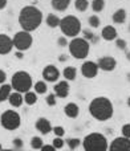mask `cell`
Wrapping results in <instances>:
<instances>
[{
    "instance_id": "obj_33",
    "label": "cell",
    "mask_w": 130,
    "mask_h": 151,
    "mask_svg": "<svg viewBox=\"0 0 130 151\" xmlns=\"http://www.w3.org/2000/svg\"><path fill=\"white\" fill-rule=\"evenodd\" d=\"M116 47H117L118 49H121V50H126L128 44H126V41L124 39H116Z\"/></svg>"
},
{
    "instance_id": "obj_48",
    "label": "cell",
    "mask_w": 130,
    "mask_h": 151,
    "mask_svg": "<svg viewBox=\"0 0 130 151\" xmlns=\"http://www.w3.org/2000/svg\"><path fill=\"white\" fill-rule=\"evenodd\" d=\"M69 151H72V150H69Z\"/></svg>"
},
{
    "instance_id": "obj_1",
    "label": "cell",
    "mask_w": 130,
    "mask_h": 151,
    "mask_svg": "<svg viewBox=\"0 0 130 151\" xmlns=\"http://www.w3.org/2000/svg\"><path fill=\"white\" fill-rule=\"evenodd\" d=\"M43 23V12L33 5H27L21 8L19 13V24L23 31L33 32L41 25Z\"/></svg>"
},
{
    "instance_id": "obj_3",
    "label": "cell",
    "mask_w": 130,
    "mask_h": 151,
    "mask_svg": "<svg viewBox=\"0 0 130 151\" xmlns=\"http://www.w3.org/2000/svg\"><path fill=\"white\" fill-rule=\"evenodd\" d=\"M82 147L85 151H108L109 142L101 133H90L82 139Z\"/></svg>"
},
{
    "instance_id": "obj_20",
    "label": "cell",
    "mask_w": 130,
    "mask_h": 151,
    "mask_svg": "<svg viewBox=\"0 0 130 151\" xmlns=\"http://www.w3.org/2000/svg\"><path fill=\"white\" fill-rule=\"evenodd\" d=\"M52 8L58 12H64L70 4V0H51Z\"/></svg>"
},
{
    "instance_id": "obj_14",
    "label": "cell",
    "mask_w": 130,
    "mask_h": 151,
    "mask_svg": "<svg viewBox=\"0 0 130 151\" xmlns=\"http://www.w3.org/2000/svg\"><path fill=\"white\" fill-rule=\"evenodd\" d=\"M70 86L68 83V81H58L55 86H53V91H55L56 97L58 98H66L69 96Z\"/></svg>"
},
{
    "instance_id": "obj_39",
    "label": "cell",
    "mask_w": 130,
    "mask_h": 151,
    "mask_svg": "<svg viewBox=\"0 0 130 151\" xmlns=\"http://www.w3.org/2000/svg\"><path fill=\"white\" fill-rule=\"evenodd\" d=\"M5 80H7V74H5L4 70H1V69H0V85L5 83Z\"/></svg>"
},
{
    "instance_id": "obj_43",
    "label": "cell",
    "mask_w": 130,
    "mask_h": 151,
    "mask_svg": "<svg viewBox=\"0 0 130 151\" xmlns=\"http://www.w3.org/2000/svg\"><path fill=\"white\" fill-rule=\"evenodd\" d=\"M16 56H17L19 58H21V57H23V55H21V52H17V53H16Z\"/></svg>"
},
{
    "instance_id": "obj_34",
    "label": "cell",
    "mask_w": 130,
    "mask_h": 151,
    "mask_svg": "<svg viewBox=\"0 0 130 151\" xmlns=\"http://www.w3.org/2000/svg\"><path fill=\"white\" fill-rule=\"evenodd\" d=\"M121 133H122V137L130 139V123H125L121 129Z\"/></svg>"
},
{
    "instance_id": "obj_5",
    "label": "cell",
    "mask_w": 130,
    "mask_h": 151,
    "mask_svg": "<svg viewBox=\"0 0 130 151\" xmlns=\"http://www.w3.org/2000/svg\"><path fill=\"white\" fill-rule=\"evenodd\" d=\"M69 53L72 57L77 58V60H84L88 57L89 50H90V42L86 41L85 39H80V37H74L70 40L69 45Z\"/></svg>"
},
{
    "instance_id": "obj_7",
    "label": "cell",
    "mask_w": 130,
    "mask_h": 151,
    "mask_svg": "<svg viewBox=\"0 0 130 151\" xmlns=\"http://www.w3.org/2000/svg\"><path fill=\"white\" fill-rule=\"evenodd\" d=\"M21 118L19 115V113H16L15 110H5L1 115H0V125L5 129V130H16L20 127Z\"/></svg>"
},
{
    "instance_id": "obj_10",
    "label": "cell",
    "mask_w": 130,
    "mask_h": 151,
    "mask_svg": "<svg viewBox=\"0 0 130 151\" xmlns=\"http://www.w3.org/2000/svg\"><path fill=\"white\" fill-rule=\"evenodd\" d=\"M98 64L94 63V61H85L81 65V74L85 78H94L98 74Z\"/></svg>"
},
{
    "instance_id": "obj_16",
    "label": "cell",
    "mask_w": 130,
    "mask_h": 151,
    "mask_svg": "<svg viewBox=\"0 0 130 151\" xmlns=\"http://www.w3.org/2000/svg\"><path fill=\"white\" fill-rule=\"evenodd\" d=\"M101 37L105 41H113L117 39V29L113 25H105L101 31Z\"/></svg>"
},
{
    "instance_id": "obj_45",
    "label": "cell",
    "mask_w": 130,
    "mask_h": 151,
    "mask_svg": "<svg viewBox=\"0 0 130 151\" xmlns=\"http://www.w3.org/2000/svg\"><path fill=\"white\" fill-rule=\"evenodd\" d=\"M128 106L130 107V97H129V98H128Z\"/></svg>"
},
{
    "instance_id": "obj_35",
    "label": "cell",
    "mask_w": 130,
    "mask_h": 151,
    "mask_svg": "<svg viewBox=\"0 0 130 151\" xmlns=\"http://www.w3.org/2000/svg\"><path fill=\"white\" fill-rule=\"evenodd\" d=\"M47 105L48 106H55L56 105V94L55 93H52V94H48L47 96Z\"/></svg>"
},
{
    "instance_id": "obj_9",
    "label": "cell",
    "mask_w": 130,
    "mask_h": 151,
    "mask_svg": "<svg viewBox=\"0 0 130 151\" xmlns=\"http://www.w3.org/2000/svg\"><path fill=\"white\" fill-rule=\"evenodd\" d=\"M108 151H130V139L125 137L114 138L110 142Z\"/></svg>"
},
{
    "instance_id": "obj_25",
    "label": "cell",
    "mask_w": 130,
    "mask_h": 151,
    "mask_svg": "<svg viewBox=\"0 0 130 151\" xmlns=\"http://www.w3.org/2000/svg\"><path fill=\"white\" fill-rule=\"evenodd\" d=\"M105 8V0H93L92 1V9L93 12L98 13V12H102Z\"/></svg>"
},
{
    "instance_id": "obj_47",
    "label": "cell",
    "mask_w": 130,
    "mask_h": 151,
    "mask_svg": "<svg viewBox=\"0 0 130 151\" xmlns=\"http://www.w3.org/2000/svg\"><path fill=\"white\" fill-rule=\"evenodd\" d=\"M129 32H130V24H129Z\"/></svg>"
},
{
    "instance_id": "obj_6",
    "label": "cell",
    "mask_w": 130,
    "mask_h": 151,
    "mask_svg": "<svg viewBox=\"0 0 130 151\" xmlns=\"http://www.w3.org/2000/svg\"><path fill=\"white\" fill-rule=\"evenodd\" d=\"M11 85H12V89H15V91H19V93H24L31 90L32 88V77L29 73L27 72H16L15 74L12 76V80H11Z\"/></svg>"
},
{
    "instance_id": "obj_2",
    "label": "cell",
    "mask_w": 130,
    "mask_h": 151,
    "mask_svg": "<svg viewBox=\"0 0 130 151\" xmlns=\"http://www.w3.org/2000/svg\"><path fill=\"white\" fill-rule=\"evenodd\" d=\"M89 113L94 119L105 122L113 117L114 107L108 97H96L89 104Z\"/></svg>"
},
{
    "instance_id": "obj_49",
    "label": "cell",
    "mask_w": 130,
    "mask_h": 151,
    "mask_svg": "<svg viewBox=\"0 0 130 151\" xmlns=\"http://www.w3.org/2000/svg\"><path fill=\"white\" fill-rule=\"evenodd\" d=\"M33 151H35V150H33Z\"/></svg>"
},
{
    "instance_id": "obj_17",
    "label": "cell",
    "mask_w": 130,
    "mask_h": 151,
    "mask_svg": "<svg viewBox=\"0 0 130 151\" xmlns=\"http://www.w3.org/2000/svg\"><path fill=\"white\" fill-rule=\"evenodd\" d=\"M64 113H65V115L69 118H77L78 113H80V107H78V105L74 104V102H69V104L65 105Z\"/></svg>"
},
{
    "instance_id": "obj_4",
    "label": "cell",
    "mask_w": 130,
    "mask_h": 151,
    "mask_svg": "<svg viewBox=\"0 0 130 151\" xmlns=\"http://www.w3.org/2000/svg\"><path fill=\"white\" fill-rule=\"evenodd\" d=\"M60 29L65 37H73L74 39L82 31V27H81L80 19L76 17L74 15H68L61 19Z\"/></svg>"
},
{
    "instance_id": "obj_22",
    "label": "cell",
    "mask_w": 130,
    "mask_h": 151,
    "mask_svg": "<svg viewBox=\"0 0 130 151\" xmlns=\"http://www.w3.org/2000/svg\"><path fill=\"white\" fill-rule=\"evenodd\" d=\"M63 76L65 78V81H73L77 77V69L74 66H65L63 70Z\"/></svg>"
},
{
    "instance_id": "obj_28",
    "label": "cell",
    "mask_w": 130,
    "mask_h": 151,
    "mask_svg": "<svg viewBox=\"0 0 130 151\" xmlns=\"http://www.w3.org/2000/svg\"><path fill=\"white\" fill-rule=\"evenodd\" d=\"M43 146H44V143H43V139L40 138V137H33V138L31 139V147L35 151H36V150H41Z\"/></svg>"
},
{
    "instance_id": "obj_24",
    "label": "cell",
    "mask_w": 130,
    "mask_h": 151,
    "mask_svg": "<svg viewBox=\"0 0 130 151\" xmlns=\"http://www.w3.org/2000/svg\"><path fill=\"white\" fill-rule=\"evenodd\" d=\"M24 102H25L27 105H29V106L35 105L37 102L36 93H35V91H27V93L24 94Z\"/></svg>"
},
{
    "instance_id": "obj_42",
    "label": "cell",
    "mask_w": 130,
    "mask_h": 151,
    "mask_svg": "<svg viewBox=\"0 0 130 151\" xmlns=\"http://www.w3.org/2000/svg\"><path fill=\"white\" fill-rule=\"evenodd\" d=\"M66 58H68L66 55H61L60 56V61H61V63H65V61H66Z\"/></svg>"
},
{
    "instance_id": "obj_26",
    "label": "cell",
    "mask_w": 130,
    "mask_h": 151,
    "mask_svg": "<svg viewBox=\"0 0 130 151\" xmlns=\"http://www.w3.org/2000/svg\"><path fill=\"white\" fill-rule=\"evenodd\" d=\"M89 7L88 0H74V8L78 12H85Z\"/></svg>"
},
{
    "instance_id": "obj_37",
    "label": "cell",
    "mask_w": 130,
    "mask_h": 151,
    "mask_svg": "<svg viewBox=\"0 0 130 151\" xmlns=\"http://www.w3.org/2000/svg\"><path fill=\"white\" fill-rule=\"evenodd\" d=\"M57 44L60 45V47H68V40H66V37L65 36H61V37H58L57 39Z\"/></svg>"
},
{
    "instance_id": "obj_11",
    "label": "cell",
    "mask_w": 130,
    "mask_h": 151,
    "mask_svg": "<svg viewBox=\"0 0 130 151\" xmlns=\"http://www.w3.org/2000/svg\"><path fill=\"white\" fill-rule=\"evenodd\" d=\"M97 64H98V68L104 72H113L116 69V66H117V61H116V58L112 57V56L100 57Z\"/></svg>"
},
{
    "instance_id": "obj_29",
    "label": "cell",
    "mask_w": 130,
    "mask_h": 151,
    "mask_svg": "<svg viewBox=\"0 0 130 151\" xmlns=\"http://www.w3.org/2000/svg\"><path fill=\"white\" fill-rule=\"evenodd\" d=\"M82 35H84L82 39H85L86 41L97 42V36H94V33L92 31H89V29H82Z\"/></svg>"
},
{
    "instance_id": "obj_21",
    "label": "cell",
    "mask_w": 130,
    "mask_h": 151,
    "mask_svg": "<svg viewBox=\"0 0 130 151\" xmlns=\"http://www.w3.org/2000/svg\"><path fill=\"white\" fill-rule=\"evenodd\" d=\"M11 94H12V85H9V83H3V85L0 86V102H4L5 99H8Z\"/></svg>"
},
{
    "instance_id": "obj_38",
    "label": "cell",
    "mask_w": 130,
    "mask_h": 151,
    "mask_svg": "<svg viewBox=\"0 0 130 151\" xmlns=\"http://www.w3.org/2000/svg\"><path fill=\"white\" fill-rule=\"evenodd\" d=\"M13 146H15V149H21L23 147V141L20 138H15L13 139Z\"/></svg>"
},
{
    "instance_id": "obj_41",
    "label": "cell",
    "mask_w": 130,
    "mask_h": 151,
    "mask_svg": "<svg viewBox=\"0 0 130 151\" xmlns=\"http://www.w3.org/2000/svg\"><path fill=\"white\" fill-rule=\"evenodd\" d=\"M5 5H7V0H0V9L5 8Z\"/></svg>"
},
{
    "instance_id": "obj_19",
    "label": "cell",
    "mask_w": 130,
    "mask_h": 151,
    "mask_svg": "<svg viewBox=\"0 0 130 151\" xmlns=\"http://www.w3.org/2000/svg\"><path fill=\"white\" fill-rule=\"evenodd\" d=\"M126 17H128L126 11L124 9V8H120V9H117L114 13H113L112 20L114 24H124L126 21Z\"/></svg>"
},
{
    "instance_id": "obj_30",
    "label": "cell",
    "mask_w": 130,
    "mask_h": 151,
    "mask_svg": "<svg viewBox=\"0 0 130 151\" xmlns=\"http://www.w3.org/2000/svg\"><path fill=\"white\" fill-rule=\"evenodd\" d=\"M66 145H68V147H69V149L73 151V150L77 149L80 145H82V142H81L78 138H69L66 141Z\"/></svg>"
},
{
    "instance_id": "obj_36",
    "label": "cell",
    "mask_w": 130,
    "mask_h": 151,
    "mask_svg": "<svg viewBox=\"0 0 130 151\" xmlns=\"http://www.w3.org/2000/svg\"><path fill=\"white\" fill-rule=\"evenodd\" d=\"M53 133H55L56 137H60V138H63L65 135V130L63 126H56V127H53Z\"/></svg>"
},
{
    "instance_id": "obj_44",
    "label": "cell",
    "mask_w": 130,
    "mask_h": 151,
    "mask_svg": "<svg viewBox=\"0 0 130 151\" xmlns=\"http://www.w3.org/2000/svg\"><path fill=\"white\" fill-rule=\"evenodd\" d=\"M126 57H128V60H129V61H130V52H129V53H128V55H126Z\"/></svg>"
},
{
    "instance_id": "obj_13",
    "label": "cell",
    "mask_w": 130,
    "mask_h": 151,
    "mask_svg": "<svg viewBox=\"0 0 130 151\" xmlns=\"http://www.w3.org/2000/svg\"><path fill=\"white\" fill-rule=\"evenodd\" d=\"M13 47V39H11L8 35L0 33V55H8Z\"/></svg>"
},
{
    "instance_id": "obj_32",
    "label": "cell",
    "mask_w": 130,
    "mask_h": 151,
    "mask_svg": "<svg viewBox=\"0 0 130 151\" xmlns=\"http://www.w3.org/2000/svg\"><path fill=\"white\" fill-rule=\"evenodd\" d=\"M64 143H65V142L63 141V138H60V137H56V138L53 139V142H52L53 147H55L56 150H57V149H63Z\"/></svg>"
},
{
    "instance_id": "obj_31",
    "label": "cell",
    "mask_w": 130,
    "mask_h": 151,
    "mask_svg": "<svg viewBox=\"0 0 130 151\" xmlns=\"http://www.w3.org/2000/svg\"><path fill=\"white\" fill-rule=\"evenodd\" d=\"M88 23H89V25H90L92 28H98V27H100V24H101V20H100V17H98V16H96V15H92V16H89V19H88Z\"/></svg>"
},
{
    "instance_id": "obj_18",
    "label": "cell",
    "mask_w": 130,
    "mask_h": 151,
    "mask_svg": "<svg viewBox=\"0 0 130 151\" xmlns=\"http://www.w3.org/2000/svg\"><path fill=\"white\" fill-rule=\"evenodd\" d=\"M8 101H9L11 106L20 107L21 105H23V102H24V97L21 96V93H19V91H12V94L9 96Z\"/></svg>"
},
{
    "instance_id": "obj_8",
    "label": "cell",
    "mask_w": 130,
    "mask_h": 151,
    "mask_svg": "<svg viewBox=\"0 0 130 151\" xmlns=\"http://www.w3.org/2000/svg\"><path fill=\"white\" fill-rule=\"evenodd\" d=\"M32 42H33V39H32L31 32L20 31L13 37V45L19 52H25L27 49H29L32 47Z\"/></svg>"
},
{
    "instance_id": "obj_27",
    "label": "cell",
    "mask_w": 130,
    "mask_h": 151,
    "mask_svg": "<svg viewBox=\"0 0 130 151\" xmlns=\"http://www.w3.org/2000/svg\"><path fill=\"white\" fill-rule=\"evenodd\" d=\"M33 88H35V91H36L37 94H45L48 90L47 83H45L44 81H37V82L35 83Z\"/></svg>"
},
{
    "instance_id": "obj_23",
    "label": "cell",
    "mask_w": 130,
    "mask_h": 151,
    "mask_svg": "<svg viewBox=\"0 0 130 151\" xmlns=\"http://www.w3.org/2000/svg\"><path fill=\"white\" fill-rule=\"evenodd\" d=\"M60 23H61V19L58 17L57 15H55V13H49V15L47 16V25L51 27V28H57V27H60Z\"/></svg>"
},
{
    "instance_id": "obj_12",
    "label": "cell",
    "mask_w": 130,
    "mask_h": 151,
    "mask_svg": "<svg viewBox=\"0 0 130 151\" xmlns=\"http://www.w3.org/2000/svg\"><path fill=\"white\" fill-rule=\"evenodd\" d=\"M60 70L55 65H47L43 69V78L47 82H56L60 78Z\"/></svg>"
},
{
    "instance_id": "obj_15",
    "label": "cell",
    "mask_w": 130,
    "mask_h": 151,
    "mask_svg": "<svg viewBox=\"0 0 130 151\" xmlns=\"http://www.w3.org/2000/svg\"><path fill=\"white\" fill-rule=\"evenodd\" d=\"M35 127H36L37 131H40L41 134H49L51 131H53V127L51 125V122L47 119V118H39L35 123Z\"/></svg>"
},
{
    "instance_id": "obj_46",
    "label": "cell",
    "mask_w": 130,
    "mask_h": 151,
    "mask_svg": "<svg viewBox=\"0 0 130 151\" xmlns=\"http://www.w3.org/2000/svg\"><path fill=\"white\" fill-rule=\"evenodd\" d=\"M1 151H13V150H1Z\"/></svg>"
},
{
    "instance_id": "obj_40",
    "label": "cell",
    "mask_w": 130,
    "mask_h": 151,
    "mask_svg": "<svg viewBox=\"0 0 130 151\" xmlns=\"http://www.w3.org/2000/svg\"><path fill=\"white\" fill-rule=\"evenodd\" d=\"M40 151H56V149L53 147V145H44Z\"/></svg>"
}]
</instances>
